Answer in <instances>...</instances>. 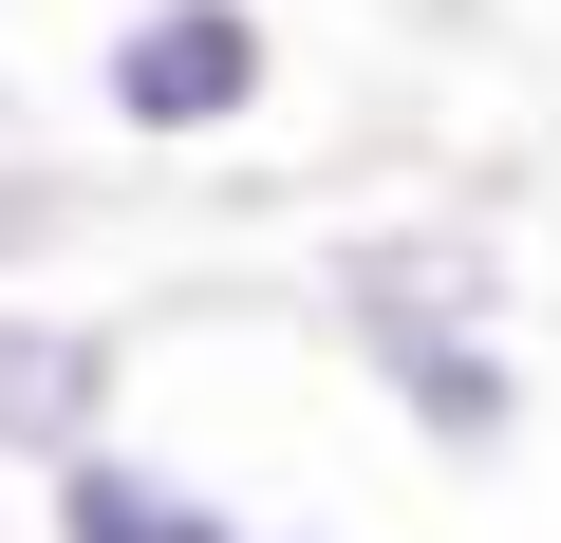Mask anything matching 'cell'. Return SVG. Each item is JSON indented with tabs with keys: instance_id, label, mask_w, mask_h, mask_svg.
Wrapping results in <instances>:
<instances>
[{
	"instance_id": "obj_1",
	"label": "cell",
	"mask_w": 561,
	"mask_h": 543,
	"mask_svg": "<svg viewBox=\"0 0 561 543\" xmlns=\"http://www.w3.org/2000/svg\"><path fill=\"white\" fill-rule=\"evenodd\" d=\"M337 319L375 338V375H393V412L431 431V450H505L524 431V357L486 338V262L468 244H356L337 262Z\"/></svg>"
},
{
	"instance_id": "obj_2",
	"label": "cell",
	"mask_w": 561,
	"mask_h": 543,
	"mask_svg": "<svg viewBox=\"0 0 561 543\" xmlns=\"http://www.w3.org/2000/svg\"><path fill=\"white\" fill-rule=\"evenodd\" d=\"M262 76H280L262 0H131L113 57H94V94H113V132H131V150H206V132H243V113H262Z\"/></svg>"
},
{
	"instance_id": "obj_3",
	"label": "cell",
	"mask_w": 561,
	"mask_h": 543,
	"mask_svg": "<svg viewBox=\"0 0 561 543\" xmlns=\"http://www.w3.org/2000/svg\"><path fill=\"white\" fill-rule=\"evenodd\" d=\"M94 412H113V319L0 301V450H20V468H57V450H94Z\"/></svg>"
},
{
	"instance_id": "obj_4",
	"label": "cell",
	"mask_w": 561,
	"mask_h": 543,
	"mask_svg": "<svg viewBox=\"0 0 561 543\" xmlns=\"http://www.w3.org/2000/svg\"><path fill=\"white\" fill-rule=\"evenodd\" d=\"M57 543H262L225 487H187V468H150V450H57Z\"/></svg>"
},
{
	"instance_id": "obj_5",
	"label": "cell",
	"mask_w": 561,
	"mask_h": 543,
	"mask_svg": "<svg viewBox=\"0 0 561 543\" xmlns=\"http://www.w3.org/2000/svg\"><path fill=\"white\" fill-rule=\"evenodd\" d=\"M38 225H57V169H38V150H20V94H0V262H20V244H38Z\"/></svg>"
}]
</instances>
